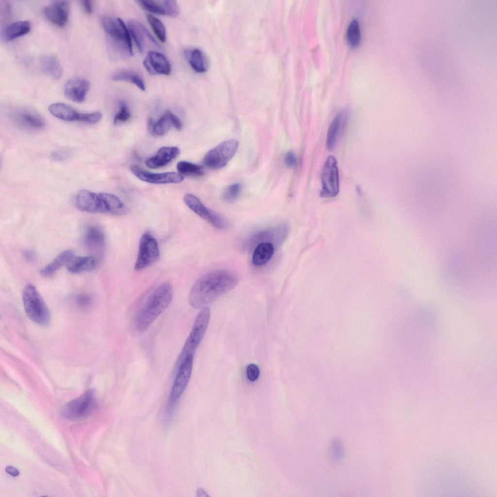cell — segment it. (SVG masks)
I'll return each instance as SVG.
<instances>
[{
	"mask_svg": "<svg viewBox=\"0 0 497 497\" xmlns=\"http://www.w3.org/2000/svg\"><path fill=\"white\" fill-rule=\"evenodd\" d=\"M31 28V23L27 20L13 22L4 28L3 32V38L7 41L13 40L29 33Z\"/></svg>",
	"mask_w": 497,
	"mask_h": 497,
	"instance_id": "d4e9b609",
	"label": "cell"
},
{
	"mask_svg": "<svg viewBox=\"0 0 497 497\" xmlns=\"http://www.w3.org/2000/svg\"><path fill=\"white\" fill-rule=\"evenodd\" d=\"M246 372L248 379L251 381L257 380L260 375L259 367L254 364H249L247 366Z\"/></svg>",
	"mask_w": 497,
	"mask_h": 497,
	"instance_id": "f35d334b",
	"label": "cell"
},
{
	"mask_svg": "<svg viewBox=\"0 0 497 497\" xmlns=\"http://www.w3.org/2000/svg\"><path fill=\"white\" fill-rule=\"evenodd\" d=\"M46 18L52 23L64 27L66 24L69 15L70 4L66 0H57L45 7L43 10Z\"/></svg>",
	"mask_w": 497,
	"mask_h": 497,
	"instance_id": "2e32d148",
	"label": "cell"
},
{
	"mask_svg": "<svg viewBox=\"0 0 497 497\" xmlns=\"http://www.w3.org/2000/svg\"><path fill=\"white\" fill-rule=\"evenodd\" d=\"M17 124L31 129H41L45 126V122L39 116L28 112L20 113L15 118Z\"/></svg>",
	"mask_w": 497,
	"mask_h": 497,
	"instance_id": "4dcf8cb0",
	"label": "cell"
},
{
	"mask_svg": "<svg viewBox=\"0 0 497 497\" xmlns=\"http://www.w3.org/2000/svg\"><path fill=\"white\" fill-rule=\"evenodd\" d=\"M170 117L173 127L178 131L181 130L182 128V123L180 119L171 112L170 113Z\"/></svg>",
	"mask_w": 497,
	"mask_h": 497,
	"instance_id": "b9f144b4",
	"label": "cell"
},
{
	"mask_svg": "<svg viewBox=\"0 0 497 497\" xmlns=\"http://www.w3.org/2000/svg\"><path fill=\"white\" fill-rule=\"evenodd\" d=\"M343 112H340L333 119L328 129L327 136V147L329 150L333 149L340 131Z\"/></svg>",
	"mask_w": 497,
	"mask_h": 497,
	"instance_id": "1f68e13d",
	"label": "cell"
},
{
	"mask_svg": "<svg viewBox=\"0 0 497 497\" xmlns=\"http://www.w3.org/2000/svg\"><path fill=\"white\" fill-rule=\"evenodd\" d=\"M180 149L175 146H165L160 148L155 155L145 161L146 166L155 169L167 165L180 154Z\"/></svg>",
	"mask_w": 497,
	"mask_h": 497,
	"instance_id": "ffe728a7",
	"label": "cell"
},
{
	"mask_svg": "<svg viewBox=\"0 0 497 497\" xmlns=\"http://www.w3.org/2000/svg\"><path fill=\"white\" fill-rule=\"evenodd\" d=\"M102 114L96 111L89 113H81L79 121L88 124H94L99 122L102 118Z\"/></svg>",
	"mask_w": 497,
	"mask_h": 497,
	"instance_id": "74e56055",
	"label": "cell"
},
{
	"mask_svg": "<svg viewBox=\"0 0 497 497\" xmlns=\"http://www.w3.org/2000/svg\"><path fill=\"white\" fill-rule=\"evenodd\" d=\"M183 200L187 206L199 216L219 230L229 228L228 220L220 214L207 208L196 196L186 194Z\"/></svg>",
	"mask_w": 497,
	"mask_h": 497,
	"instance_id": "9c48e42d",
	"label": "cell"
},
{
	"mask_svg": "<svg viewBox=\"0 0 497 497\" xmlns=\"http://www.w3.org/2000/svg\"><path fill=\"white\" fill-rule=\"evenodd\" d=\"M96 406L95 392L93 390H89L79 398L66 404L61 412L66 418H76L90 414Z\"/></svg>",
	"mask_w": 497,
	"mask_h": 497,
	"instance_id": "30bf717a",
	"label": "cell"
},
{
	"mask_svg": "<svg viewBox=\"0 0 497 497\" xmlns=\"http://www.w3.org/2000/svg\"><path fill=\"white\" fill-rule=\"evenodd\" d=\"M193 358V355L186 356L175 372V378L169 396L170 407L178 400L187 386L192 372Z\"/></svg>",
	"mask_w": 497,
	"mask_h": 497,
	"instance_id": "7c38bea8",
	"label": "cell"
},
{
	"mask_svg": "<svg viewBox=\"0 0 497 497\" xmlns=\"http://www.w3.org/2000/svg\"><path fill=\"white\" fill-rule=\"evenodd\" d=\"M284 162L286 165L289 167L296 166L297 160L296 155L292 151H288L285 155Z\"/></svg>",
	"mask_w": 497,
	"mask_h": 497,
	"instance_id": "ab89813d",
	"label": "cell"
},
{
	"mask_svg": "<svg viewBox=\"0 0 497 497\" xmlns=\"http://www.w3.org/2000/svg\"><path fill=\"white\" fill-rule=\"evenodd\" d=\"M173 297V288L168 282L159 285L148 297L135 318L139 331L146 330L169 306Z\"/></svg>",
	"mask_w": 497,
	"mask_h": 497,
	"instance_id": "7a4b0ae2",
	"label": "cell"
},
{
	"mask_svg": "<svg viewBox=\"0 0 497 497\" xmlns=\"http://www.w3.org/2000/svg\"><path fill=\"white\" fill-rule=\"evenodd\" d=\"M287 232V228L284 225H280L271 229L259 232L247 240L245 247L247 249L250 250L262 243H270L273 245V244L279 245L284 240Z\"/></svg>",
	"mask_w": 497,
	"mask_h": 497,
	"instance_id": "4fadbf2b",
	"label": "cell"
},
{
	"mask_svg": "<svg viewBox=\"0 0 497 497\" xmlns=\"http://www.w3.org/2000/svg\"><path fill=\"white\" fill-rule=\"evenodd\" d=\"M241 190V185L240 183L231 184L225 189L223 194V198L227 202H233L238 198Z\"/></svg>",
	"mask_w": 497,
	"mask_h": 497,
	"instance_id": "d590c367",
	"label": "cell"
},
{
	"mask_svg": "<svg viewBox=\"0 0 497 497\" xmlns=\"http://www.w3.org/2000/svg\"><path fill=\"white\" fill-rule=\"evenodd\" d=\"M147 17L158 39L160 42L164 43L166 38V29L164 24L160 19L152 15H147Z\"/></svg>",
	"mask_w": 497,
	"mask_h": 497,
	"instance_id": "e575fe53",
	"label": "cell"
},
{
	"mask_svg": "<svg viewBox=\"0 0 497 497\" xmlns=\"http://www.w3.org/2000/svg\"><path fill=\"white\" fill-rule=\"evenodd\" d=\"M49 111L57 118L66 121H79L81 114L71 107L61 102L50 105Z\"/></svg>",
	"mask_w": 497,
	"mask_h": 497,
	"instance_id": "cb8c5ba5",
	"label": "cell"
},
{
	"mask_svg": "<svg viewBox=\"0 0 497 497\" xmlns=\"http://www.w3.org/2000/svg\"><path fill=\"white\" fill-rule=\"evenodd\" d=\"M238 142L230 139L220 143L209 150L203 158V163L212 169H220L225 166L237 150Z\"/></svg>",
	"mask_w": 497,
	"mask_h": 497,
	"instance_id": "52a82bcc",
	"label": "cell"
},
{
	"mask_svg": "<svg viewBox=\"0 0 497 497\" xmlns=\"http://www.w3.org/2000/svg\"><path fill=\"white\" fill-rule=\"evenodd\" d=\"M22 298L26 314L32 320L42 326L49 324V310L34 285H27L22 292Z\"/></svg>",
	"mask_w": 497,
	"mask_h": 497,
	"instance_id": "5b68a950",
	"label": "cell"
},
{
	"mask_svg": "<svg viewBox=\"0 0 497 497\" xmlns=\"http://www.w3.org/2000/svg\"><path fill=\"white\" fill-rule=\"evenodd\" d=\"M130 170L139 179L150 183H178L182 182L184 179L183 176L179 173L175 172L160 173H151L143 169L136 165L131 166Z\"/></svg>",
	"mask_w": 497,
	"mask_h": 497,
	"instance_id": "5bb4252c",
	"label": "cell"
},
{
	"mask_svg": "<svg viewBox=\"0 0 497 497\" xmlns=\"http://www.w3.org/2000/svg\"><path fill=\"white\" fill-rule=\"evenodd\" d=\"M143 65L151 75H168L171 71L170 63L163 54L150 50L148 51L143 61Z\"/></svg>",
	"mask_w": 497,
	"mask_h": 497,
	"instance_id": "9a60e30c",
	"label": "cell"
},
{
	"mask_svg": "<svg viewBox=\"0 0 497 497\" xmlns=\"http://www.w3.org/2000/svg\"><path fill=\"white\" fill-rule=\"evenodd\" d=\"M7 473L13 477H17L19 474L18 470L13 466H7L5 468Z\"/></svg>",
	"mask_w": 497,
	"mask_h": 497,
	"instance_id": "ee69618b",
	"label": "cell"
},
{
	"mask_svg": "<svg viewBox=\"0 0 497 497\" xmlns=\"http://www.w3.org/2000/svg\"><path fill=\"white\" fill-rule=\"evenodd\" d=\"M101 23L108 36L111 47L117 52L133 55L131 35L123 20L120 18L105 16L101 19Z\"/></svg>",
	"mask_w": 497,
	"mask_h": 497,
	"instance_id": "3957f363",
	"label": "cell"
},
{
	"mask_svg": "<svg viewBox=\"0 0 497 497\" xmlns=\"http://www.w3.org/2000/svg\"><path fill=\"white\" fill-rule=\"evenodd\" d=\"M210 317V310L208 307L202 308L198 314L192 330L180 352L174 366L175 373L179 365L188 355L194 356L207 329Z\"/></svg>",
	"mask_w": 497,
	"mask_h": 497,
	"instance_id": "277c9868",
	"label": "cell"
},
{
	"mask_svg": "<svg viewBox=\"0 0 497 497\" xmlns=\"http://www.w3.org/2000/svg\"><path fill=\"white\" fill-rule=\"evenodd\" d=\"M74 256V251L71 249L62 252L51 262L41 269L40 274L46 277L52 276L61 267L66 265Z\"/></svg>",
	"mask_w": 497,
	"mask_h": 497,
	"instance_id": "603a6c76",
	"label": "cell"
},
{
	"mask_svg": "<svg viewBox=\"0 0 497 497\" xmlns=\"http://www.w3.org/2000/svg\"><path fill=\"white\" fill-rule=\"evenodd\" d=\"M274 252V246L270 243H262L254 249L252 263L256 266L266 264L272 257Z\"/></svg>",
	"mask_w": 497,
	"mask_h": 497,
	"instance_id": "484cf974",
	"label": "cell"
},
{
	"mask_svg": "<svg viewBox=\"0 0 497 497\" xmlns=\"http://www.w3.org/2000/svg\"><path fill=\"white\" fill-rule=\"evenodd\" d=\"M81 2L85 13L88 15H91L94 11V5L92 1L84 0H82Z\"/></svg>",
	"mask_w": 497,
	"mask_h": 497,
	"instance_id": "60d3db41",
	"label": "cell"
},
{
	"mask_svg": "<svg viewBox=\"0 0 497 497\" xmlns=\"http://www.w3.org/2000/svg\"><path fill=\"white\" fill-rule=\"evenodd\" d=\"M75 204L79 210L83 212L110 214L105 192L96 193L86 189H82L76 195Z\"/></svg>",
	"mask_w": 497,
	"mask_h": 497,
	"instance_id": "8992f818",
	"label": "cell"
},
{
	"mask_svg": "<svg viewBox=\"0 0 497 497\" xmlns=\"http://www.w3.org/2000/svg\"><path fill=\"white\" fill-rule=\"evenodd\" d=\"M84 244L89 251L94 254L101 256L105 248L104 234L102 230L97 226H92L85 232Z\"/></svg>",
	"mask_w": 497,
	"mask_h": 497,
	"instance_id": "d6986e66",
	"label": "cell"
},
{
	"mask_svg": "<svg viewBox=\"0 0 497 497\" xmlns=\"http://www.w3.org/2000/svg\"><path fill=\"white\" fill-rule=\"evenodd\" d=\"M138 2L143 9L156 15L175 17L179 14V7L175 0H140Z\"/></svg>",
	"mask_w": 497,
	"mask_h": 497,
	"instance_id": "e0dca14e",
	"label": "cell"
},
{
	"mask_svg": "<svg viewBox=\"0 0 497 497\" xmlns=\"http://www.w3.org/2000/svg\"><path fill=\"white\" fill-rule=\"evenodd\" d=\"M322 190L320 195L324 198L336 197L339 191V172L335 157L330 155L324 164L321 174Z\"/></svg>",
	"mask_w": 497,
	"mask_h": 497,
	"instance_id": "8fae6325",
	"label": "cell"
},
{
	"mask_svg": "<svg viewBox=\"0 0 497 497\" xmlns=\"http://www.w3.org/2000/svg\"><path fill=\"white\" fill-rule=\"evenodd\" d=\"M130 33L133 39L136 46L141 52L144 51L145 37L158 47L159 45L148 29L141 23L135 20H130L128 23Z\"/></svg>",
	"mask_w": 497,
	"mask_h": 497,
	"instance_id": "44dd1931",
	"label": "cell"
},
{
	"mask_svg": "<svg viewBox=\"0 0 497 497\" xmlns=\"http://www.w3.org/2000/svg\"><path fill=\"white\" fill-rule=\"evenodd\" d=\"M119 111L116 114L114 119V123L116 125L127 121L131 117V113L128 107L124 101L119 102Z\"/></svg>",
	"mask_w": 497,
	"mask_h": 497,
	"instance_id": "8d00e7d4",
	"label": "cell"
},
{
	"mask_svg": "<svg viewBox=\"0 0 497 497\" xmlns=\"http://www.w3.org/2000/svg\"><path fill=\"white\" fill-rule=\"evenodd\" d=\"M23 253L24 257L27 261H31L33 260L34 254L32 251L29 250H25L23 251Z\"/></svg>",
	"mask_w": 497,
	"mask_h": 497,
	"instance_id": "f6af8a7d",
	"label": "cell"
},
{
	"mask_svg": "<svg viewBox=\"0 0 497 497\" xmlns=\"http://www.w3.org/2000/svg\"><path fill=\"white\" fill-rule=\"evenodd\" d=\"M185 55L192 68L196 72L206 71L209 66V61L204 52L199 49L186 50Z\"/></svg>",
	"mask_w": 497,
	"mask_h": 497,
	"instance_id": "4316f807",
	"label": "cell"
},
{
	"mask_svg": "<svg viewBox=\"0 0 497 497\" xmlns=\"http://www.w3.org/2000/svg\"><path fill=\"white\" fill-rule=\"evenodd\" d=\"M170 113V111H166L155 123L153 122L152 119H149V128L151 133L156 135H164L169 131L171 127H173Z\"/></svg>",
	"mask_w": 497,
	"mask_h": 497,
	"instance_id": "f1b7e54d",
	"label": "cell"
},
{
	"mask_svg": "<svg viewBox=\"0 0 497 497\" xmlns=\"http://www.w3.org/2000/svg\"><path fill=\"white\" fill-rule=\"evenodd\" d=\"M347 39L348 44L352 47L358 46L361 40L360 25L356 18L353 19L349 23L346 33Z\"/></svg>",
	"mask_w": 497,
	"mask_h": 497,
	"instance_id": "836d02e7",
	"label": "cell"
},
{
	"mask_svg": "<svg viewBox=\"0 0 497 497\" xmlns=\"http://www.w3.org/2000/svg\"><path fill=\"white\" fill-rule=\"evenodd\" d=\"M177 169L182 175L200 176L204 174L203 168L199 165L182 161L177 164Z\"/></svg>",
	"mask_w": 497,
	"mask_h": 497,
	"instance_id": "d6a6232c",
	"label": "cell"
},
{
	"mask_svg": "<svg viewBox=\"0 0 497 497\" xmlns=\"http://www.w3.org/2000/svg\"><path fill=\"white\" fill-rule=\"evenodd\" d=\"M159 257L160 250L157 240L150 233L145 232L140 239L135 270L139 271L149 266Z\"/></svg>",
	"mask_w": 497,
	"mask_h": 497,
	"instance_id": "ba28073f",
	"label": "cell"
},
{
	"mask_svg": "<svg viewBox=\"0 0 497 497\" xmlns=\"http://www.w3.org/2000/svg\"><path fill=\"white\" fill-rule=\"evenodd\" d=\"M239 277L228 269L215 270L201 276L194 283L188 296L190 305L195 309L207 307L216 298L234 288Z\"/></svg>",
	"mask_w": 497,
	"mask_h": 497,
	"instance_id": "6da1fadb",
	"label": "cell"
},
{
	"mask_svg": "<svg viewBox=\"0 0 497 497\" xmlns=\"http://www.w3.org/2000/svg\"><path fill=\"white\" fill-rule=\"evenodd\" d=\"M40 67L45 74L56 80L60 79L63 74L62 66L57 58L53 55L43 57L40 61Z\"/></svg>",
	"mask_w": 497,
	"mask_h": 497,
	"instance_id": "83f0119b",
	"label": "cell"
},
{
	"mask_svg": "<svg viewBox=\"0 0 497 497\" xmlns=\"http://www.w3.org/2000/svg\"><path fill=\"white\" fill-rule=\"evenodd\" d=\"M97 261L93 256H74L66 265L68 271L73 274H79L93 270Z\"/></svg>",
	"mask_w": 497,
	"mask_h": 497,
	"instance_id": "7402d4cb",
	"label": "cell"
},
{
	"mask_svg": "<svg viewBox=\"0 0 497 497\" xmlns=\"http://www.w3.org/2000/svg\"><path fill=\"white\" fill-rule=\"evenodd\" d=\"M90 87V83L86 79L75 78L69 80L64 88L66 97L73 102L81 103L84 101Z\"/></svg>",
	"mask_w": 497,
	"mask_h": 497,
	"instance_id": "ac0fdd59",
	"label": "cell"
},
{
	"mask_svg": "<svg viewBox=\"0 0 497 497\" xmlns=\"http://www.w3.org/2000/svg\"><path fill=\"white\" fill-rule=\"evenodd\" d=\"M111 79L115 81H125L135 84L141 90H145L144 81L140 75L137 72L129 70H123L117 71L111 76Z\"/></svg>",
	"mask_w": 497,
	"mask_h": 497,
	"instance_id": "f546056e",
	"label": "cell"
},
{
	"mask_svg": "<svg viewBox=\"0 0 497 497\" xmlns=\"http://www.w3.org/2000/svg\"><path fill=\"white\" fill-rule=\"evenodd\" d=\"M52 157L56 160L63 161L67 157V153L62 151H56L51 153Z\"/></svg>",
	"mask_w": 497,
	"mask_h": 497,
	"instance_id": "7bdbcfd3",
	"label": "cell"
}]
</instances>
